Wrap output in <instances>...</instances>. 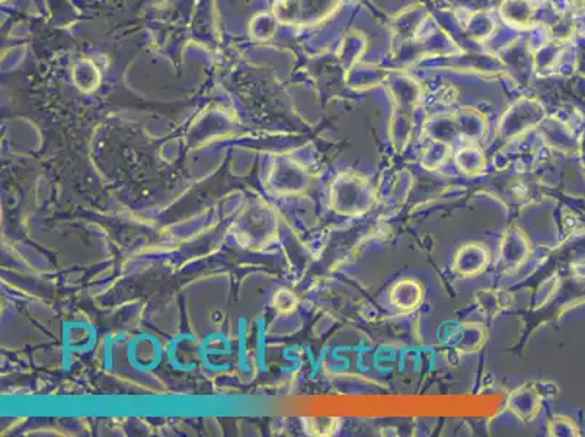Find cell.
I'll return each mask as SVG.
<instances>
[{"instance_id": "6da1fadb", "label": "cell", "mask_w": 585, "mask_h": 437, "mask_svg": "<svg viewBox=\"0 0 585 437\" xmlns=\"http://www.w3.org/2000/svg\"><path fill=\"white\" fill-rule=\"evenodd\" d=\"M336 212L344 214H360L367 212L373 203L371 188L358 176L340 179L332 194Z\"/></svg>"}, {"instance_id": "7a4b0ae2", "label": "cell", "mask_w": 585, "mask_h": 437, "mask_svg": "<svg viewBox=\"0 0 585 437\" xmlns=\"http://www.w3.org/2000/svg\"><path fill=\"white\" fill-rule=\"evenodd\" d=\"M486 263H488V252L482 245H479V243H471V245H466L456 255L458 270L467 276L482 272Z\"/></svg>"}, {"instance_id": "3957f363", "label": "cell", "mask_w": 585, "mask_h": 437, "mask_svg": "<svg viewBox=\"0 0 585 437\" xmlns=\"http://www.w3.org/2000/svg\"><path fill=\"white\" fill-rule=\"evenodd\" d=\"M421 287L413 281H402L392 292V302L400 307V309H413L420 305L421 301Z\"/></svg>"}]
</instances>
